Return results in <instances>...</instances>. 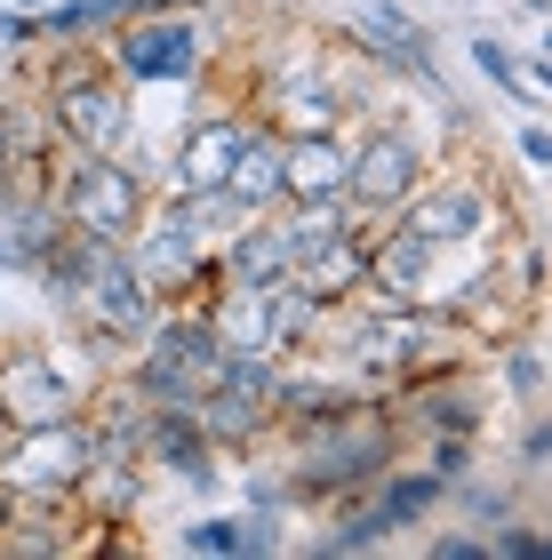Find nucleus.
Masks as SVG:
<instances>
[{"label": "nucleus", "mask_w": 552, "mask_h": 560, "mask_svg": "<svg viewBox=\"0 0 552 560\" xmlns=\"http://www.w3.org/2000/svg\"><path fill=\"white\" fill-rule=\"evenodd\" d=\"M441 361H457V320L448 313L433 320L424 304H400V296H376V304H361V313H344V376H361L368 393L409 385V376L441 369Z\"/></svg>", "instance_id": "obj_1"}, {"label": "nucleus", "mask_w": 552, "mask_h": 560, "mask_svg": "<svg viewBox=\"0 0 552 560\" xmlns=\"http://www.w3.org/2000/svg\"><path fill=\"white\" fill-rule=\"evenodd\" d=\"M40 120L57 129L64 152H129L144 113H137V89L120 81L105 57H72L64 72H48Z\"/></svg>", "instance_id": "obj_2"}, {"label": "nucleus", "mask_w": 552, "mask_h": 560, "mask_svg": "<svg viewBox=\"0 0 552 560\" xmlns=\"http://www.w3.org/2000/svg\"><path fill=\"white\" fill-rule=\"evenodd\" d=\"M144 209H153V176H144L129 152H72L64 185H57V217L72 233H96V241H129Z\"/></svg>", "instance_id": "obj_3"}, {"label": "nucleus", "mask_w": 552, "mask_h": 560, "mask_svg": "<svg viewBox=\"0 0 552 560\" xmlns=\"http://www.w3.org/2000/svg\"><path fill=\"white\" fill-rule=\"evenodd\" d=\"M105 65L129 89H185L209 65V33L192 16H129L105 33Z\"/></svg>", "instance_id": "obj_4"}, {"label": "nucleus", "mask_w": 552, "mask_h": 560, "mask_svg": "<svg viewBox=\"0 0 552 560\" xmlns=\"http://www.w3.org/2000/svg\"><path fill=\"white\" fill-rule=\"evenodd\" d=\"M120 248H129V272L144 280V289H153V304H185L192 289H216V257L192 241L185 209H177V200H161V192H153L144 224H137V233L120 241Z\"/></svg>", "instance_id": "obj_5"}, {"label": "nucleus", "mask_w": 552, "mask_h": 560, "mask_svg": "<svg viewBox=\"0 0 552 560\" xmlns=\"http://www.w3.org/2000/svg\"><path fill=\"white\" fill-rule=\"evenodd\" d=\"M64 313H72V328H81V337H89L96 352H120V345L137 352V337L153 328L161 304H153V289H144V280L129 272V248L113 241L105 257H96V272L81 280V289H72Z\"/></svg>", "instance_id": "obj_6"}, {"label": "nucleus", "mask_w": 552, "mask_h": 560, "mask_svg": "<svg viewBox=\"0 0 552 560\" xmlns=\"http://www.w3.org/2000/svg\"><path fill=\"white\" fill-rule=\"evenodd\" d=\"M272 369L281 361H265V352H224V369L200 385L192 417L216 448H248L272 432Z\"/></svg>", "instance_id": "obj_7"}, {"label": "nucleus", "mask_w": 552, "mask_h": 560, "mask_svg": "<svg viewBox=\"0 0 552 560\" xmlns=\"http://www.w3.org/2000/svg\"><path fill=\"white\" fill-rule=\"evenodd\" d=\"M89 456H96L89 409H64V417H40V424H16L9 432V448H0V480H9V497H24V489H72Z\"/></svg>", "instance_id": "obj_8"}, {"label": "nucleus", "mask_w": 552, "mask_h": 560, "mask_svg": "<svg viewBox=\"0 0 552 560\" xmlns=\"http://www.w3.org/2000/svg\"><path fill=\"white\" fill-rule=\"evenodd\" d=\"M400 224H409L416 241H433V248H481L496 224H505V200H496L481 176H424V185L392 209Z\"/></svg>", "instance_id": "obj_9"}, {"label": "nucleus", "mask_w": 552, "mask_h": 560, "mask_svg": "<svg viewBox=\"0 0 552 560\" xmlns=\"http://www.w3.org/2000/svg\"><path fill=\"white\" fill-rule=\"evenodd\" d=\"M416 185H424V144L409 129H392V120L368 129L353 144V161H344V209H353L361 224H385Z\"/></svg>", "instance_id": "obj_10"}, {"label": "nucleus", "mask_w": 552, "mask_h": 560, "mask_svg": "<svg viewBox=\"0 0 552 560\" xmlns=\"http://www.w3.org/2000/svg\"><path fill=\"white\" fill-rule=\"evenodd\" d=\"M137 456H144V472H168V480H185V489H200V497H209L216 472H224V448L200 432L192 409H144Z\"/></svg>", "instance_id": "obj_11"}, {"label": "nucleus", "mask_w": 552, "mask_h": 560, "mask_svg": "<svg viewBox=\"0 0 552 560\" xmlns=\"http://www.w3.org/2000/svg\"><path fill=\"white\" fill-rule=\"evenodd\" d=\"M81 409V376L57 369L48 345H9L0 352V417L9 424H40V417H64Z\"/></svg>", "instance_id": "obj_12"}, {"label": "nucleus", "mask_w": 552, "mask_h": 560, "mask_svg": "<svg viewBox=\"0 0 552 560\" xmlns=\"http://www.w3.org/2000/svg\"><path fill=\"white\" fill-rule=\"evenodd\" d=\"M441 257L448 248L416 241L400 217H385L368 233V296H400V304H433L441 296Z\"/></svg>", "instance_id": "obj_13"}, {"label": "nucleus", "mask_w": 552, "mask_h": 560, "mask_svg": "<svg viewBox=\"0 0 552 560\" xmlns=\"http://www.w3.org/2000/svg\"><path fill=\"white\" fill-rule=\"evenodd\" d=\"M368 233H376V224H344V233H329V241H313V248L289 257V280L320 304V313L368 296Z\"/></svg>", "instance_id": "obj_14"}, {"label": "nucleus", "mask_w": 552, "mask_h": 560, "mask_svg": "<svg viewBox=\"0 0 552 560\" xmlns=\"http://www.w3.org/2000/svg\"><path fill=\"white\" fill-rule=\"evenodd\" d=\"M240 129H248V113H200L192 129L177 137V161H168L161 192H168V200H185V192H216L224 176H233Z\"/></svg>", "instance_id": "obj_15"}, {"label": "nucleus", "mask_w": 552, "mask_h": 560, "mask_svg": "<svg viewBox=\"0 0 552 560\" xmlns=\"http://www.w3.org/2000/svg\"><path fill=\"white\" fill-rule=\"evenodd\" d=\"M200 320H209V337L224 352H265V361H281V337H272V280H216V296L200 304Z\"/></svg>", "instance_id": "obj_16"}, {"label": "nucleus", "mask_w": 552, "mask_h": 560, "mask_svg": "<svg viewBox=\"0 0 552 560\" xmlns=\"http://www.w3.org/2000/svg\"><path fill=\"white\" fill-rule=\"evenodd\" d=\"M144 497H153V472H144L137 448H96L81 465V480H72V504L96 521H137Z\"/></svg>", "instance_id": "obj_17"}, {"label": "nucleus", "mask_w": 552, "mask_h": 560, "mask_svg": "<svg viewBox=\"0 0 552 560\" xmlns=\"http://www.w3.org/2000/svg\"><path fill=\"white\" fill-rule=\"evenodd\" d=\"M344 129L329 137H281V200H344Z\"/></svg>", "instance_id": "obj_18"}, {"label": "nucleus", "mask_w": 552, "mask_h": 560, "mask_svg": "<svg viewBox=\"0 0 552 560\" xmlns=\"http://www.w3.org/2000/svg\"><path fill=\"white\" fill-rule=\"evenodd\" d=\"M289 233H281V209H265V217H248L233 241L216 248V280H281L289 272Z\"/></svg>", "instance_id": "obj_19"}, {"label": "nucleus", "mask_w": 552, "mask_h": 560, "mask_svg": "<svg viewBox=\"0 0 552 560\" xmlns=\"http://www.w3.org/2000/svg\"><path fill=\"white\" fill-rule=\"evenodd\" d=\"M224 192H233L240 209H281V137H272L265 120H248V129H240V152H233Z\"/></svg>", "instance_id": "obj_20"}, {"label": "nucleus", "mask_w": 552, "mask_h": 560, "mask_svg": "<svg viewBox=\"0 0 552 560\" xmlns=\"http://www.w3.org/2000/svg\"><path fill=\"white\" fill-rule=\"evenodd\" d=\"M368 497L385 504L392 528L409 537V528H424V521H433L441 504H448V480H441V472H424V465H385V472L368 480Z\"/></svg>", "instance_id": "obj_21"}, {"label": "nucleus", "mask_w": 552, "mask_h": 560, "mask_svg": "<svg viewBox=\"0 0 552 560\" xmlns=\"http://www.w3.org/2000/svg\"><path fill=\"white\" fill-rule=\"evenodd\" d=\"M441 513H457V521H472V528L489 537V528L513 521L520 504H513V480H481V465H472L465 480H448V504H441Z\"/></svg>", "instance_id": "obj_22"}, {"label": "nucleus", "mask_w": 552, "mask_h": 560, "mask_svg": "<svg viewBox=\"0 0 552 560\" xmlns=\"http://www.w3.org/2000/svg\"><path fill=\"white\" fill-rule=\"evenodd\" d=\"M177 545L200 560H248V513H200V521H185Z\"/></svg>", "instance_id": "obj_23"}, {"label": "nucleus", "mask_w": 552, "mask_h": 560, "mask_svg": "<svg viewBox=\"0 0 552 560\" xmlns=\"http://www.w3.org/2000/svg\"><path fill=\"white\" fill-rule=\"evenodd\" d=\"M424 472H441V480H465L472 465H481V432H424V456H416Z\"/></svg>", "instance_id": "obj_24"}, {"label": "nucleus", "mask_w": 552, "mask_h": 560, "mask_svg": "<svg viewBox=\"0 0 552 560\" xmlns=\"http://www.w3.org/2000/svg\"><path fill=\"white\" fill-rule=\"evenodd\" d=\"M496 369H505V393H513V400L544 409V352H537V345H505V352H496Z\"/></svg>", "instance_id": "obj_25"}, {"label": "nucleus", "mask_w": 552, "mask_h": 560, "mask_svg": "<svg viewBox=\"0 0 552 560\" xmlns=\"http://www.w3.org/2000/svg\"><path fill=\"white\" fill-rule=\"evenodd\" d=\"M489 560H552V537L513 513V521H496V528H489Z\"/></svg>", "instance_id": "obj_26"}, {"label": "nucleus", "mask_w": 552, "mask_h": 560, "mask_svg": "<svg viewBox=\"0 0 552 560\" xmlns=\"http://www.w3.org/2000/svg\"><path fill=\"white\" fill-rule=\"evenodd\" d=\"M465 57H472V72H481L489 89H513V65H520V48H513V40H496V33H472V48H465Z\"/></svg>", "instance_id": "obj_27"}, {"label": "nucleus", "mask_w": 552, "mask_h": 560, "mask_svg": "<svg viewBox=\"0 0 552 560\" xmlns=\"http://www.w3.org/2000/svg\"><path fill=\"white\" fill-rule=\"evenodd\" d=\"M544 89H552V65H544V48H537V57L513 65V89H505V96H520L529 113H544Z\"/></svg>", "instance_id": "obj_28"}, {"label": "nucleus", "mask_w": 552, "mask_h": 560, "mask_svg": "<svg viewBox=\"0 0 552 560\" xmlns=\"http://www.w3.org/2000/svg\"><path fill=\"white\" fill-rule=\"evenodd\" d=\"M424 552H433V560H489V537H481V528H433Z\"/></svg>", "instance_id": "obj_29"}, {"label": "nucleus", "mask_w": 552, "mask_h": 560, "mask_svg": "<svg viewBox=\"0 0 552 560\" xmlns=\"http://www.w3.org/2000/svg\"><path fill=\"white\" fill-rule=\"evenodd\" d=\"M513 465H520V472H544V465H552V424H544V409L529 417V432H520V448H513Z\"/></svg>", "instance_id": "obj_30"}, {"label": "nucleus", "mask_w": 552, "mask_h": 560, "mask_svg": "<svg viewBox=\"0 0 552 560\" xmlns=\"http://www.w3.org/2000/svg\"><path fill=\"white\" fill-rule=\"evenodd\" d=\"M513 152H520V161H529V176H544V161H552V137H544V120H520Z\"/></svg>", "instance_id": "obj_31"}, {"label": "nucleus", "mask_w": 552, "mask_h": 560, "mask_svg": "<svg viewBox=\"0 0 552 560\" xmlns=\"http://www.w3.org/2000/svg\"><path fill=\"white\" fill-rule=\"evenodd\" d=\"M0 272H24V280H33V248H24L9 224H0Z\"/></svg>", "instance_id": "obj_32"}, {"label": "nucleus", "mask_w": 552, "mask_h": 560, "mask_svg": "<svg viewBox=\"0 0 552 560\" xmlns=\"http://www.w3.org/2000/svg\"><path fill=\"white\" fill-rule=\"evenodd\" d=\"M9 513H16V497H9V480H0V528H9Z\"/></svg>", "instance_id": "obj_33"}, {"label": "nucleus", "mask_w": 552, "mask_h": 560, "mask_svg": "<svg viewBox=\"0 0 552 560\" xmlns=\"http://www.w3.org/2000/svg\"><path fill=\"white\" fill-rule=\"evenodd\" d=\"M0 168H9V113H0Z\"/></svg>", "instance_id": "obj_34"}, {"label": "nucleus", "mask_w": 552, "mask_h": 560, "mask_svg": "<svg viewBox=\"0 0 552 560\" xmlns=\"http://www.w3.org/2000/svg\"><path fill=\"white\" fill-rule=\"evenodd\" d=\"M9 432H16V424H9V417H0V448H9Z\"/></svg>", "instance_id": "obj_35"}]
</instances>
